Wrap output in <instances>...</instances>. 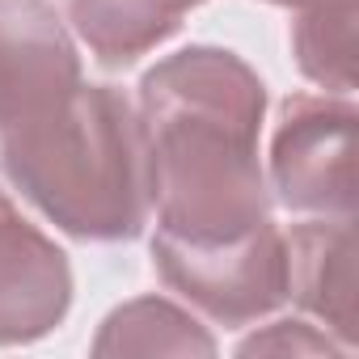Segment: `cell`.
Segmentation results:
<instances>
[{"mask_svg":"<svg viewBox=\"0 0 359 359\" xmlns=\"http://www.w3.org/2000/svg\"><path fill=\"white\" fill-rule=\"evenodd\" d=\"M152 266L169 292L191 300L199 313L229 330L254 325L287 300V241L275 229V220L237 241L216 245H195L156 233Z\"/></svg>","mask_w":359,"mask_h":359,"instance_id":"obj_3","label":"cell"},{"mask_svg":"<svg viewBox=\"0 0 359 359\" xmlns=\"http://www.w3.org/2000/svg\"><path fill=\"white\" fill-rule=\"evenodd\" d=\"M237 351L241 355H262V351H271V355H287V351L292 355H325V351H334V342L304 321H275L271 330L245 338Z\"/></svg>","mask_w":359,"mask_h":359,"instance_id":"obj_11","label":"cell"},{"mask_svg":"<svg viewBox=\"0 0 359 359\" xmlns=\"http://www.w3.org/2000/svg\"><path fill=\"white\" fill-rule=\"evenodd\" d=\"M203 0H72L68 22L106 68H127L182 30Z\"/></svg>","mask_w":359,"mask_h":359,"instance_id":"obj_8","label":"cell"},{"mask_svg":"<svg viewBox=\"0 0 359 359\" xmlns=\"http://www.w3.org/2000/svg\"><path fill=\"white\" fill-rule=\"evenodd\" d=\"M292 51L300 72L325 93L351 97L355 89V0H296Z\"/></svg>","mask_w":359,"mask_h":359,"instance_id":"obj_10","label":"cell"},{"mask_svg":"<svg viewBox=\"0 0 359 359\" xmlns=\"http://www.w3.org/2000/svg\"><path fill=\"white\" fill-rule=\"evenodd\" d=\"M140 123L152 165L156 233L216 245L271 220L258 165L266 85L224 47L165 55L140 81Z\"/></svg>","mask_w":359,"mask_h":359,"instance_id":"obj_1","label":"cell"},{"mask_svg":"<svg viewBox=\"0 0 359 359\" xmlns=\"http://www.w3.org/2000/svg\"><path fill=\"white\" fill-rule=\"evenodd\" d=\"M81 85L76 43L51 0H0V135L55 114Z\"/></svg>","mask_w":359,"mask_h":359,"instance_id":"obj_5","label":"cell"},{"mask_svg":"<svg viewBox=\"0 0 359 359\" xmlns=\"http://www.w3.org/2000/svg\"><path fill=\"white\" fill-rule=\"evenodd\" d=\"M72 309L68 254L0 191V346L47 338Z\"/></svg>","mask_w":359,"mask_h":359,"instance_id":"obj_6","label":"cell"},{"mask_svg":"<svg viewBox=\"0 0 359 359\" xmlns=\"http://www.w3.org/2000/svg\"><path fill=\"white\" fill-rule=\"evenodd\" d=\"M0 169L68 237L135 241L152 216L140 110L114 85H81L55 114L0 135Z\"/></svg>","mask_w":359,"mask_h":359,"instance_id":"obj_2","label":"cell"},{"mask_svg":"<svg viewBox=\"0 0 359 359\" xmlns=\"http://www.w3.org/2000/svg\"><path fill=\"white\" fill-rule=\"evenodd\" d=\"M93 355H216V338L187 309L140 296L102 321Z\"/></svg>","mask_w":359,"mask_h":359,"instance_id":"obj_9","label":"cell"},{"mask_svg":"<svg viewBox=\"0 0 359 359\" xmlns=\"http://www.w3.org/2000/svg\"><path fill=\"white\" fill-rule=\"evenodd\" d=\"M355 220L317 216L283 233L287 241V300L325 321L338 346H355Z\"/></svg>","mask_w":359,"mask_h":359,"instance_id":"obj_7","label":"cell"},{"mask_svg":"<svg viewBox=\"0 0 359 359\" xmlns=\"http://www.w3.org/2000/svg\"><path fill=\"white\" fill-rule=\"evenodd\" d=\"M266 5H283V9H292V5H296V0H266Z\"/></svg>","mask_w":359,"mask_h":359,"instance_id":"obj_12","label":"cell"},{"mask_svg":"<svg viewBox=\"0 0 359 359\" xmlns=\"http://www.w3.org/2000/svg\"><path fill=\"white\" fill-rule=\"evenodd\" d=\"M355 123L351 97L296 93L271 140V187L287 212L355 220Z\"/></svg>","mask_w":359,"mask_h":359,"instance_id":"obj_4","label":"cell"}]
</instances>
